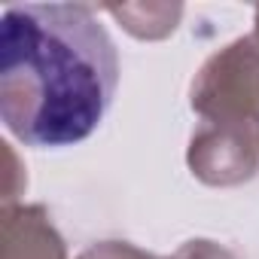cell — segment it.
I'll return each mask as SVG.
<instances>
[{
  "mask_svg": "<svg viewBox=\"0 0 259 259\" xmlns=\"http://www.w3.org/2000/svg\"><path fill=\"white\" fill-rule=\"evenodd\" d=\"M119 85V55L85 4H19L0 19V119L25 147L85 141Z\"/></svg>",
  "mask_w": 259,
  "mask_h": 259,
  "instance_id": "obj_1",
  "label": "cell"
},
{
  "mask_svg": "<svg viewBox=\"0 0 259 259\" xmlns=\"http://www.w3.org/2000/svg\"><path fill=\"white\" fill-rule=\"evenodd\" d=\"M189 107L201 122L259 132V40L253 34L217 49L198 67Z\"/></svg>",
  "mask_w": 259,
  "mask_h": 259,
  "instance_id": "obj_2",
  "label": "cell"
},
{
  "mask_svg": "<svg viewBox=\"0 0 259 259\" xmlns=\"http://www.w3.org/2000/svg\"><path fill=\"white\" fill-rule=\"evenodd\" d=\"M186 165L204 186H241L259 171V135L250 128L201 122L189 138Z\"/></svg>",
  "mask_w": 259,
  "mask_h": 259,
  "instance_id": "obj_3",
  "label": "cell"
},
{
  "mask_svg": "<svg viewBox=\"0 0 259 259\" xmlns=\"http://www.w3.org/2000/svg\"><path fill=\"white\" fill-rule=\"evenodd\" d=\"M0 259H67L64 238L43 204H4Z\"/></svg>",
  "mask_w": 259,
  "mask_h": 259,
  "instance_id": "obj_4",
  "label": "cell"
},
{
  "mask_svg": "<svg viewBox=\"0 0 259 259\" xmlns=\"http://www.w3.org/2000/svg\"><path fill=\"white\" fill-rule=\"evenodd\" d=\"M119 28H125L138 40H165L177 31L183 4H122V7H104Z\"/></svg>",
  "mask_w": 259,
  "mask_h": 259,
  "instance_id": "obj_5",
  "label": "cell"
},
{
  "mask_svg": "<svg viewBox=\"0 0 259 259\" xmlns=\"http://www.w3.org/2000/svg\"><path fill=\"white\" fill-rule=\"evenodd\" d=\"M76 259H162V256L141 250L138 244H128V241H98L85 247Z\"/></svg>",
  "mask_w": 259,
  "mask_h": 259,
  "instance_id": "obj_6",
  "label": "cell"
},
{
  "mask_svg": "<svg viewBox=\"0 0 259 259\" xmlns=\"http://www.w3.org/2000/svg\"><path fill=\"white\" fill-rule=\"evenodd\" d=\"M162 259H238V256L226 244H217L210 238H192L180 244L171 256H162Z\"/></svg>",
  "mask_w": 259,
  "mask_h": 259,
  "instance_id": "obj_7",
  "label": "cell"
},
{
  "mask_svg": "<svg viewBox=\"0 0 259 259\" xmlns=\"http://www.w3.org/2000/svg\"><path fill=\"white\" fill-rule=\"evenodd\" d=\"M4 153H7V162H10V174H7V189H4V204H16V198H19V192L28 186V177L22 174V168H19V156H16V150L10 147V144H4Z\"/></svg>",
  "mask_w": 259,
  "mask_h": 259,
  "instance_id": "obj_8",
  "label": "cell"
},
{
  "mask_svg": "<svg viewBox=\"0 0 259 259\" xmlns=\"http://www.w3.org/2000/svg\"><path fill=\"white\" fill-rule=\"evenodd\" d=\"M253 37L259 40V7H256V16H253Z\"/></svg>",
  "mask_w": 259,
  "mask_h": 259,
  "instance_id": "obj_9",
  "label": "cell"
}]
</instances>
